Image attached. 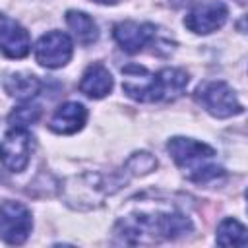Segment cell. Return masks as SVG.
Here are the masks:
<instances>
[{"instance_id":"6da1fadb","label":"cell","mask_w":248,"mask_h":248,"mask_svg":"<svg viewBox=\"0 0 248 248\" xmlns=\"http://www.w3.org/2000/svg\"><path fill=\"white\" fill-rule=\"evenodd\" d=\"M122 76L124 93L141 103L172 101L180 97L188 85V74L178 68H163L153 74L143 66L130 64L122 68Z\"/></svg>"},{"instance_id":"7a4b0ae2","label":"cell","mask_w":248,"mask_h":248,"mask_svg":"<svg viewBox=\"0 0 248 248\" xmlns=\"http://www.w3.org/2000/svg\"><path fill=\"white\" fill-rule=\"evenodd\" d=\"M192 229V221L176 211H155V213H138L124 217L116 232L122 236L124 242L140 244V242H151V240H163V238H176L186 234Z\"/></svg>"},{"instance_id":"3957f363","label":"cell","mask_w":248,"mask_h":248,"mask_svg":"<svg viewBox=\"0 0 248 248\" xmlns=\"http://www.w3.org/2000/svg\"><path fill=\"white\" fill-rule=\"evenodd\" d=\"M167 149H169L170 157L174 159V163L180 169H184V172L188 174V178L192 182L203 184V182H209V180L217 178L219 174H223V169L211 163V159L215 157V149L203 141L176 136V138L169 140Z\"/></svg>"},{"instance_id":"277c9868","label":"cell","mask_w":248,"mask_h":248,"mask_svg":"<svg viewBox=\"0 0 248 248\" xmlns=\"http://www.w3.org/2000/svg\"><path fill=\"white\" fill-rule=\"evenodd\" d=\"M196 101L213 116L229 118L242 112V105L236 99L232 87L225 81H205L196 89Z\"/></svg>"},{"instance_id":"5b68a950","label":"cell","mask_w":248,"mask_h":248,"mask_svg":"<svg viewBox=\"0 0 248 248\" xmlns=\"http://www.w3.org/2000/svg\"><path fill=\"white\" fill-rule=\"evenodd\" d=\"M31 151L33 136L29 130L12 126L0 141V163L12 172H21L29 163Z\"/></svg>"},{"instance_id":"8992f818","label":"cell","mask_w":248,"mask_h":248,"mask_svg":"<svg viewBox=\"0 0 248 248\" xmlns=\"http://www.w3.org/2000/svg\"><path fill=\"white\" fill-rule=\"evenodd\" d=\"M31 211L21 202H4L0 205V238L8 244H23L31 232Z\"/></svg>"},{"instance_id":"52a82bcc","label":"cell","mask_w":248,"mask_h":248,"mask_svg":"<svg viewBox=\"0 0 248 248\" xmlns=\"http://www.w3.org/2000/svg\"><path fill=\"white\" fill-rule=\"evenodd\" d=\"M72 54L74 43L62 31H48L35 45V60L45 68H62L70 62Z\"/></svg>"},{"instance_id":"ba28073f","label":"cell","mask_w":248,"mask_h":248,"mask_svg":"<svg viewBox=\"0 0 248 248\" xmlns=\"http://www.w3.org/2000/svg\"><path fill=\"white\" fill-rule=\"evenodd\" d=\"M227 16H229V10L223 2H217V0L205 2L186 14L184 25L198 35H207L223 27V23L227 21Z\"/></svg>"},{"instance_id":"9c48e42d","label":"cell","mask_w":248,"mask_h":248,"mask_svg":"<svg viewBox=\"0 0 248 248\" xmlns=\"http://www.w3.org/2000/svg\"><path fill=\"white\" fill-rule=\"evenodd\" d=\"M157 35V27L153 23H140V21H120L112 29L114 41L120 45L124 52H140L145 45L153 43Z\"/></svg>"},{"instance_id":"30bf717a","label":"cell","mask_w":248,"mask_h":248,"mask_svg":"<svg viewBox=\"0 0 248 248\" xmlns=\"http://www.w3.org/2000/svg\"><path fill=\"white\" fill-rule=\"evenodd\" d=\"M0 46L10 58H23L31 50L29 33L12 17L0 14Z\"/></svg>"},{"instance_id":"8fae6325","label":"cell","mask_w":248,"mask_h":248,"mask_svg":"<svg viewBox=\"0 0 248 248\" xmlns=\"http://www.w3.org/2000/svg\"><path fill=\"white\" fill-rule=\"evenodd\" d=\"M87 120V110L81 103H76V101H68L64 105H60L54 114L50 116L48 120V128L56 134H76L78 130L83 128Z\"/></svg>"},{"instance_id":"7c38bea8","label":"cell","mask_w":248,"mask_h":248,"mask_svg":"<svg viewBox=\"0 0 248 248\" xmlns=\"http://www.w3.org/2000/svg\"><path fill=\"white\" fill-rule=\"evenodd\" d=\"M79 91L91 99H101V97L108 95L112 91L110 72L99 62L87 66V70L83 72V76L79 79Z\"/></svg>"},{"instance_id":"4fadbf2b","label":"cell","mask_w":248,"mask_h":248,"mask_svg":"<svg viewBox=\"0 0 248 248\" xmlns=\"http://www.w3.org/2000/svg\"><path fill=\"white\" fill-rule=\"evenodd\" d=\"M66 23L72 29V35L76 37V41L79 45H91L97 41L99 31H97V23L93 21V17L85 12L79 10H68L66 12Z\"/></svg>"},{"instance_id":"5bb4252c","label":"cell","mask_w":248,"mask_h":248,"mask_svg":"<svg viewBox=\"0 0 248 248\" xmlns=\"http://www.w3.org/2000/svg\"><path fill=\"white\" fill-rule=\"evenodd\" d=\"M4 89L19 101H31L41 91V79L33 74H12L4 81Z\"/></svg>"},{"instance_id":"9a60e30c","label":"cell","mask_w":248,"mask_h":248,"mask_svg":"<svg viewBox=\"0 0 248 248\" xmlns=\"http://www.w3.org/2000/svg\"><path fill=\"white\" fill-rule=\"evenodd\" d=\"M246 229L236 219H225L217 227V244L221 246H246Z\"/></svg>"},{"instance_id":"2e32d148","label":"cell","mask_w":248,"mask_h":248,"mask_svg":"<svg viewBox=\"0 0 248 248\" xmlns=\"http://www.w3.org/2000/svg\"><path fill=\"white\" fill-rule=\"evenodd\" d=\"M39 118H41V107L39 105L25 103L21 107H16L10 112L8 122H10V126H16V128H27L29 124L37 122Z\"/></svg>"},{"instance_id":"e0dca14e","label":"cell","mask_w":248,"mask_h":248,"mask_svg":"<svg viewBox=\"0 0 248 248\" xmlns=\"http://www.w3.org/2000/svg\"><path fill=\"white\" fill-rule=\"evenodd\" d=\"M170 2H172L176 8H182V6H188V4H192L194 0H170Z\"/></svg>"},{"instance_id":"ac0fdd59","label":"cell","mask_w":248,"mask_h":248,"mask_svg":"<svg viewBox=\"0 0 248 248\" xmlns=\"http://www.w3.org/2000/svg\"><path fill=\"white\" fill-rule=\"evenodd\" d=\"M91 2H97V4H116L118 0H91Z\"/></svg>"}]
</instances>
